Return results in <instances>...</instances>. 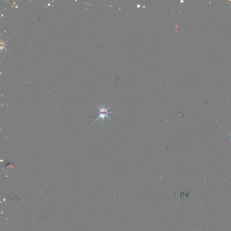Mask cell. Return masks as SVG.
<instances>
[{
  "label": "cell",
  "mask_w": 231,
  "mask_h": 231,
  "mask_svg": "<svg viewBox=\"0 0 231 231\" xmlns=\"http://www.w3.org/2000/svg\"><path fill=\"white\" fill-rule=\"evenodd\" d=\"M230 137L229 138V141L231 142V132H230Z\"/></svg>",
  "instance_id": "7a4b0ae2"
},
{
  "label": "cell",
  "mask_w": 231,
  "mask_h": 231,
  "mask_svg": "<svg viewBox=\"0 0 231 231\" xmlns=\"http://www.w3.org/2000/svg\"><path fill=\"white\" fill-rule=\"evenodd\" d=\"M114 103L112 104L108 108H107L106 107L105 103H104L102 105L100 106V107L98 106H97V105H96L97 108L99 109V116H98V117L97 118V119L95 120L94 123L92 124V125L95 122H96L97 120H99V119H100V122L102 124H104V120H105V119L106 118H108L113 123V124H114V123L113 122V121L112 120L111 118L109 117V114H110L112 113H119V112H109V109L111 107V106H112V105Z\"/></svg>",
  "instance_id": "6da1fadb"
}]
</instances>
